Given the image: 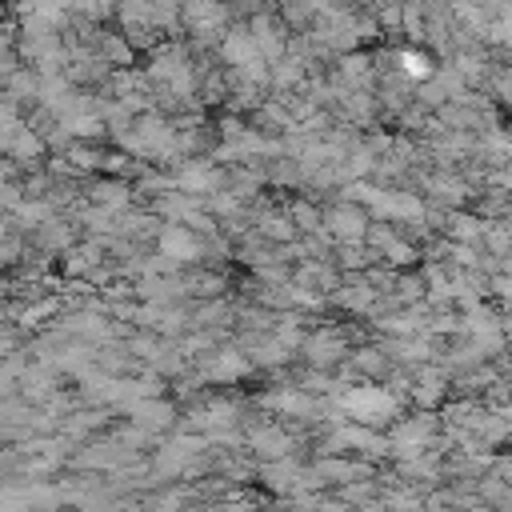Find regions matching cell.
<instances>
[{
	"label": "cell",
	"mask_w": 512,
	"mask_h": 512,
	"mask_svg": "<svg viewBox=\"0 0 512 512\" xmlns=\"http://www.w3.org/2000/svg\"><path fill=\"white\" fill-rule=\"evenodd\" d=\"M344 404L348 408H356V420H388L392 412H396V404H392V396H384L380 388H356V392H348L344 396Z\"/></svg>",
	"instance_id": "obj_1"
},
{
	"label": "cell",
	"mask_w": 512,
	"mask_h": 512,
	"mask_svg": "<svg viewBox=\"0 0 512 512\" xmlns=\"http://www.w3.org/2000/svg\"><path fill=\"white\" fill-rule=\"evenodd\" d=\"M400 64H404V76H416V80L432 76V64H428V56H424V52H404V56H400Z\"/></svg>",
	"instance_id": "obj_2"
}]
</instances>
